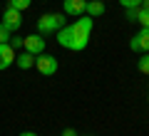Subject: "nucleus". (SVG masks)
<instances>
[{"mask_svg": "<svg viewBox=\"0 0 149 136\" xmlns=\"http://www.w3.org/2000/svg\"><path fill=\"white\" fill-rule=\"evenodd\" d=\"M129 47H132L134 52H149V27H142V30L132 37Z\"/></svg>", "mask_w": 149, "mask_h": 136, "instance_id": "6", "label": "nucleus"}, {"mask_svg": "<svg viewBox=\"0 0 149 136\" xmlns=\"http://www.w3.org/2000/svg\"><path fill=\"white\" fill-rule=\"evenodd\" d=\"M62 136H77V134H74V129H65V131H62Z\"/></svg>", "mask_w": 149, "mask_h": 136, "instance_id": "19", "label": "nucleus"}, {"mask_svg": "<svg viewBox=\"0 0 149 136\" xmlns=\"http://www.w3.org/2000/svg\"><path fill=\"white\" fill-rule=\"evenodd\" d=\"M87 136H92V134H87Z\"/></svg>", "mask_w": 149, "mask_h": 136, "instance_id": "22", "label": "nucleus"}, {"mask_svg": "<svg viewBox=\"0 0 149 136\" xmlns=\"http://www.w3.org/2000/svg\"><path fill=\"white\" fill-rule=\"evenodd\" d=\"M20 136H37V134H35V131H22Z\"/></svg>", "mask_w": 149, "mask_h": 136, "instance_id": "20", "label": "nucleus"}, {"mask_svg": "<svg viewBox=\"0 0 149 136\" xmlns=\"http://www.w3.org/2000/svg\"><path fill=\"white\" fill-rule=\"evenodd\" d=\"M60 27H65V15H60V12H45V15L37 20V30H40V35L57 32Z\"/></svg>", "mask_w": 149, "mask_h": 136, "instance_id": "1", "label": "nucleus"}, {"mask_svg": "<svg viewBox=\"0 0 149 136\" xmlns=\"http://www.w3.org/2000/svg\"><path fill=\"white\" fill-rule=\"evenodd\" d=\"M147 99H149V97H147Z\"/></svg>", "mask_w": 149, "mask_h": 136, "instance_id": "23", "label": "nucleus"}, {"mask_svg": "<svg viewBox=\"0 0 149 136\" xmlns=\"http://www.w3.org/2000/svg\"><path fill=\"white\" fill-rule=\"evenodd\" d=\"M10 45L13 47H22V37H10Z\"/></svg>", "mask_w": 149, "mask_h": 136, "instance_id": "17", "label": "nucleus"}, {"mask_svg": "<svg viewBox=\"0 0 149 136\" xmlns=\"http://www.w3.org/2000/svg\"><path fill=\"white\" fill-rule=\"evenodd\" d=\"M30 3H32V0H10V3H8V5H10V8H15V10H27V8H30Z\"/></svg>", "mask_w": 149, "mask_h": 136, "instance_id": "14", "label": "nucleus"}, {"mask_svg": "<svg viewBox=\"0 0 149 136\" xmlns=\"http://www.w3.org/2000/svg\"><path fill=\"white\" fill-rule=\"evenodd\" d=\"M134 20H137L142 27H149V10H144V8L139 5V8H137V17H134Z\"/></svg>", "mask_w": 149, "mask_h": 136, "instance_id": "12", "label": "nucleus"}, {"mask_svg": "<svg viewBox=\"0 0 149 136\" xmlns=\"http://www.w3.org/2000/svg\"><path fill=\"white\" fill-rule=\"evenodd\" d=\"M119 5L127 8V10H132V8H139V5H142V0H119Z\"/></svg>", "mask_w": 149, "mask_h": 136, "instance_id": "15", "label": "nucleus"}, {"mask_svg": "<svg viewBox=\"0 0 149 136\" xmlns=\"http://www.w3.org/2000/svg\"><path fill=\"white\" fill-rule=\"evenodd\" d=\"M87 42H90V30H82L77 22H72V50L80 52L87 47Z\"/></svg>", "mask_w": 149, "mask_h": 136, "instance_id": "4", "label": "nucleus"}, {"mask_svg": "<svg viewBox=\"0 0 149 136\" xmlns=\"http://www.w3.org/2000/svg\"><path fill=\"white\" fill-rule=\"evenodd\" d=\"M3 42H10V30L0 22V45H3Z\"/></svg>", "mask_w": 149, "mask_h": 136, "instance_id": "16", "label": "nucleus"}, {"mask_svg": "<svg viewBox=\"0 0 149 136\" xmlns=\"http://www.w3.org/2000/svg\"><path fill=\"white\" fill-rule=\"evenodd\" d=\"M85 8H87V0H65V12L72 17L85 15Z\"/></svg>", "mask_w": 149, "mask_h": 136, "instance_id": "8", "label": "nucleus"}, {"mask_svg": "<svg viewBox=\"0 0 149 136\" xmlns=\"http://www.w3.org/2000/svg\"><path fill=\"white\" fill-rule=\"evenodd\" d=\"M127 17H129V20H134V17H137V8H132V10H127Z\"/></svg>", "mask_w": 149, "mask_h": 136, "instance_id": "18", "label": "nucleus"}, {"mask_svg": "<svg viewBox=\"0 0 149 136\" xmlns=\"http://www.w3.org/2000/svg\"><path fill=\"white\" fill-rule=\"evenodd\" d=\"M15 64V47L10 42H3L0 45V69H8Z\"/></svg>", "mask_w": 149, "mask_h": 136, "instance_id": "7", "label": "nucleus"}, {"mask_svg": "<svg viewBox=\"0 0 149 136\" xmlns=\"http://www.w3.org/2000/svg\"><path fill=\"white\" fill-rule=\"evenodd\" d=\"M85 12H87L90 17L102 15V12H104V3H102V0H87V8H85Z\"/></svg>", "mask_w": 149, "mask_h": 136, "instance_id": "10", "label": "nucleus"}, {"mask_svg": "<svg viewBox=\"0 0 149 136\" xmlns=\"http://www.w3.org/2000/svg\"><path fill=\"white\" fill-rule=\"evenodd\" d=\"M142 8H144V10H149V0H142Z\"/></svg>", "mask_w": 149, "mask_h": 136, "instance_id": "21", "label": "nucleus"}, {"mask_svg": "<svg viewBox=\"0 0 149 136\" xmlns=\"http://www.w3.org/2000/svg\"><path fill=\"white\" fill-rule=\"evenodd\" d=\"M137 69H139L142 74H149V52H144V55H142V59L137 62Z\"/></svg>", "mask_w": 149, "mask_h": 136, "instance_id": "13", "label": "nucleus"}, {"mask_svg": "<svg viewBox=\"0 0 149 136\" xmlns=\"http://www.w3.org/2000/svg\"><path fill=\"white\" fill-rule=\"evenodd\" d=\"M57 42L62 45V47L72 50V25H65L57 30Z\"/></svg>", "mask_w": 149, "mask_h": 136, "instance_id": "9", "label": "nucleus"}, {"mask_svg": "<svg viewBox=\"0 0 149 136\" xmlns=\"http://www.w3.org/2000/svg\"><path fill=\"white\" fill-rule=\"evenodd\" d=\"M3 25H5L10 32L20 30V25H22V15H20V10H15V8L8 5L5 12H3Z\"/></svg>", "mask_w": 149, "mask_h": 136, "instance_id": "5", "label": "nucleus"}, {"mask_svg": "<svg viewBox=\"0 0 149 136\" xmlns=\"http://www.w3.org/2000/svg\"><path fill=\"white\" fill-rule=\"evenodd\" d=\"M15 64L20 69H30V67H35V55H30V52H22L20 57H15Z\"/></svg>", "mask_w": 149, "mask_h": 136, "instance_id": "11", "label": "nucleus"}, {"mask_svg": "<svg viewBox=\"0 0 149 136\" xmlns=\"http://www.w3.org/2000/svg\"><path fill=\"white\" fill-rule=\"evenodd\" d=\"M35 67H37L40 74H55L57 72V59H55L52 55L40 52V55H35Z\"/></svg>", "mask_w": 149, "mask_h": 136, "instance_id": "2", "label": "nucleus"}, {"mask_svg": "<svg viewBox=\"0 0 149 136\" xmlns=\"http://www.w3.org/2000/svg\"><path fill=\"white\" fill-rule=\"evenodd\" d=\"M22 47L30 55H40V52H45V37L40 32L37 35H27V37H22Z\"/></svg>", "mask_w": 149, "mask_h": 136, "instance_id": "3", "label": "nucleus"}]
</instances>
